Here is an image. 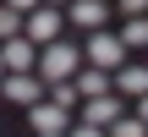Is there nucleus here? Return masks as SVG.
I'll return each mask as SVG.
<instances>
[{
	"label": "nucleus",
	"mask_w": 148,
	"mask_h": 137,
	"mask_svg": "<svg viewBox=\"0 0 148 137\" xmlns=\"http://www.w3.org/2000/svg\"><path fill=\"white\" fill-rule=\"evenodd\" d=\"M82 60H88V66H99V71H121V66H126V44H121L115 33H88Z\"/></svg>",
	"instance_id": "obj_3"
},
{
	"label": "nucleus",
	"mask_w": 148,
	"mask_h": 137,
	"mask_svg": "<svg viewBox=\"0 0 148 137\" xmlns=\"http://www.w3.org/2000/svg\"><path fill=\"white\" fill-rule=\"evenodd\" d=\"M66 137H104V132H99V126H71Z\"/></svg>",
	"instance_id": "obj_17"
},
{
	"label": "nucleus",
	"mask_w": 148,
	"mask_h": 137,
	"mask_svg": "<svg viewBox=\"0 0 148 137\" xmlns=\"http://www.w3.org/2000/svg\"><path fill=\"white\" fill-rule=\"evenodd\" d=\"M77 66H82V49L77 44H44L38 49V82H71L77 77Z\"/></svg>",
	"instance_id": "obj_1"
},
{
	"label": "nucleus",
	"mask_w": 148,
	"mask_h": 137,
	"mask_svg": "<svg viewBox=\"0 0 148 137\" xmlns=\"http://www.w3.org/2000/svg\"><path fill=\"white\" fill-rule=\"evenodd\" d=\"M60 27H66V16H60L55 5H44V11H27V16H22V38H27L33 49L55 44V38H60Z\"/></svg>",
	"instance_id": "obj_2"
},
{
	"label": "nucleus",
	"mask_w": 148,
	"mask_h": 137,
	"mask_svg": "<svg viewBox=\"0 0 148 137\" xmlns=\"http://www.w3.org/2000/svg\"><path fill=\"white\" fill-rule=\"evenodd\" d=\"M0 93H5V99H16V104H27V110H33V104H38V99H44V82H38V77H33V71H27V77H0Z\"/></svg>",
	"instance_id": "obj_6"
},
{
	"label": "nucleus",
	"mask_w": 148,
	"mask_h": 137,
	"mask_svg": "<svg viewBox=\"0 0 148 137\" xmlns=\"http://www.w3.org/2000/svg\"><path fill=\"white\" fill-rule=\"evenodd\" d=\"M60 16H66V22H77L82 33H104V16H110V5H104V0H71Z\"/></svg>",
	"instance_id": "obj_5"
},
{
	"label": "nucleus",
	"mask_w": 148,
	"mask_h": 137,
	"mask_svg": "<svg viewBox=\"0 0 148 137\" xmlns=\"http://www.w3.org/2000/svg\"><path fill=\"white\" fill-rule=\"evenodd\" d=\"M104 137H148V126L137 121V115H121V121H115V126H110Z\"/></svg>",
	"instance_id": "obj_12"
},
{
	"label": "nucleus",
	"mask_w": 148,
	"mask_h": 137,
	"mask_svg": "<svg viewBox=\"0 0 148 137\" xmlns=\"http://www.w3.org/2000/svg\"><path fill=\"white\" fill-rule=\"evenodd\" d=\"M0 66H5V77H27V71L38 66V49H33L27 38H5V44H0Z\"/></svg>",
	"instance_id": "obj_4"
},
{
	"label": "nucleus",
	"mask_w": 148,
	"mask_h": 137,
	"mask_svg": "<svg viewBox=\"0 0 148 137\" xmlns=\"http://www.w3.org/2000/svg\"><path fill=\"white\" fill-rule=\"evenodd\" d=\"M115 121H121V99H110V93H104V99H88V110H82V126H99V132H110Z\"/></svg>",
	"instance_id": "obj_9"
},
{
	"label": "nucleus",
	"mask_w": 148,
	"mask_h": 137,
	"mask_svg": "<svg viewBox=\"0 0 148 137\" xmlns=\"http://www.w3.org/2000/svg\"><path fill=\"white\" fill-rule=\"evenodd\" d=\"M5 11H16V16H27V11H38V0H0Z\"/></svg>",
	"instance_id": "obj_15"
},
{
	"label": "nucleus",
	"mask_w": 148,
	"mask_h": 137,
	"mask_svg": "<svg viewBox=\"0 0 148 137\" xmlns=\"http://www.w3.org/2000/svg\"><path fill=\"white\" fill-rule=\"evenodd\" d=\"M71 126V110H60V104H49V99H38L33 104V132L49 137V132H66Z\"/></svg>",
	"instance_id": "obj_7"
},
{
	"label": "nucleus",
	"mask_w": 148,
	"mask_h": 137,
	"mask_svg": "<svg viewBox=\"0 0 148 137\" xmlns=\"http://www.w3.org/2000/svg\"><path fill=\"white\" fill-rule=\"evenodd\" d=\"M49 137H66V132H49Z\"/></svg>",
	"instance_id": "obj_20"
},
{
	"label": "nucleus",
	"mask_w": 148,
	"mask_h": 137,
	"mask_svg": "<svg viewBox=\"0 0 148 137\" xmlns=\"http://www.w3.org/2000/svg\"><path fill=\"white\" fill-rule=\"evenodd\" d=\"M71 88H77V99H104V93H110V71H99V66H77Z\"/></svg>",
	"instance_id": "obj_8"
},
{
	"label": "nucleus",
	"mask_w": 148,
	"mask_h": 137,
	"mask_svg": "<svg viewBox=\"0 0 148 137\" xmlns=\"http://www.w3.org/2000/svg\"><path fill=\"white\" fill-rule=\"evenodd\" d=\"M0 77H5V66H0Z\"/></svg>",
	"instance_id": "obj_21"
},
{
	"label": "nucleus",
	"mask_w": 148,
	"mask_h": 137,
	"mask_svg": "<svg viewBox=\"0 0 148 137\" xmlns=\"http://www.w3.org/2000/svg\"><path fill=\"white\" fill-rule=\"evenodd\" d=\"M110 88H115V93H132V99H143V93H148V66H121V71L110 77Z\"/></svg>",
	"instance_id": "obj_10"
},
{
	"label": "nucleus",
	"mask_w": 148,
	"mask_h": 137,
	"mask_svg": "<svg viewBox=\"0 0 148 137\" xmlns=\"http://www.w3.org/2000/svg\"><path fill=\"white\" fill-rule=\"evenodd\" d=\"M49 104H60V110H71V104H77V88H71V82H55V93H49Z\"/></svg>",
	"instance_id": "obj_14"
},
{
	"label": "nucleus",
	"mask_w": 148,
	"mask_h": 137,
	"mask_svg": "<svg viewBox=\"0 0 148 137\" xmlns=\"http://www.w3.org/2000/svg\"><path fill=\"white\" fill-rule=\"evenodd\" d=\"M44 5H71V0H44Z\"/></svg>",
	"instance_id": "obj_19"
},
{
	"label": "nucleus",
	"mask_w": 148,
	"mask_h": 137,
	"mask_svg": "<svg viewBox=\"0 0 148 137\" xmlns=\"http://www.w3.org/2000/svg\"><path fill=\"white\" fill-rule=\"evenodd\" d=\"M5 38H22V16L0 5V44H5Z\"/></svg>",
	"instance_id": "obj_13"
},
{
	"label": "nucleus",
	"mask_w": 148,
	"mask_h": 137,
	"mask_svg": "<svg viewBox=\"0 0 148 137\" xmlns=\"http://www.w3.org/2000/svg\"><path fill=\"white\" fill-rule=\"evenodd\" d=\"M126 49H148V16H126V27L115 33Z\"/></svg>",
	"instance_id": "obj_11"
},
{
	"label": "nucleus",
	"mask_w": 148,
	"mask_h": 137,
	"mask_svg": "<svg viewBox=\"0 0 148 137\" xmlns=\"http://www.w3.org/2000/svg\"><path fill=\"white\" fill-rule=\"evenodd\" d=\"M121 11L126 16H148V0H121Z\"/></svg>",
	"instance_id": "obj_16"
},
{
	"label": "nucleus",
	"mask_w": 148,
	"mask_h": 137,
	"mask_svg": "<svg viewBox=\"0 0 148 137\" xmlns=\"http://www.w3.org/2000/svg\"><path fill=\"white\" fill-rule=\"evenodd\" d=\"M137 121H143V126H148V93H143V99H137Z\"/></svg>",
	"instance_id": "obj_18"
}]
</instances>
